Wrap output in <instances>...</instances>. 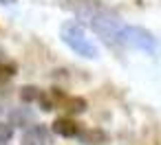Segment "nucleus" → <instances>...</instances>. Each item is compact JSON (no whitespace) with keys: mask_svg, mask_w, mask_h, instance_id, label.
Masks as SVG:
<instances>
[{"mask_svg":"<svg viewBox=\"0 0 161 145\" xmlns=\"http://www.w3.org/2000/svg\"><path fill=\"white\" fill-rule=\"evenodd\" d=\"M121 44L124 46H130V49H139V51H146V53H154L157 51V38L141 29V27H126L121 29Z\"/></svg>","mask_w":161,"mask_h":145,"instance_id":"3","label":"nucleus"},{"mask_svg":"<svg viewBox=\"0 0 161 145\" xmlns=\"http://www.w3.org/2000/svg\"><path fill=\"white\" fill-rule=\"evenodd\" d=\"M18 0H0V5H16Z\"/></svg>","mask_w":161,"mask_h":145,"instance_id":"10","label":"nucleus"},{"mask_svg":"<svg viewBox=\"0 0 161 145\" xmlns=\"http://www.w3.org/2000/svg\"><path fill=\"white\" fill-rule=\"evenodd\" d=\"M20 97H22L25 101H33V99H38V97H40V90H38V88H33V86H25V88H22V92H20Z\"/></svg>","mask_w":161,"mask_h":145,"instance_id":"6","label":"nucleus"},{"mask_svg":"<svg viewBox=\"0 0 161 145\" xmlns=\"http://www.w3.org/2000/svg\"><path fill=\"white\" fill-rule=\"evenodd\" d=\"M11 75H14L11 66H0V77H11Z\"/></svg>","mask_w":161,"mask_h":145,"instance_id":"9","label":"nucleus"},{"mask_svg":"<svg viewBox=\"0 0 161 145\" xmlns=\"http://www.w3.org/2000/svg\"><path fill=\"white\" fill-rule=\"evenodd\" d=\"M82 18L88 20L91 29L106 42V44H113V46H119L121 44V29H124V22L119 20L117 13H113L110 9L106 7H99V5H93L88 3V7L80 9Z\"/></svg>","mask_w":161,"mask_h":145,"instance_id":"1","label":"nucleus"},{"mask_svg":"<svg viewBox=\"0 0 161 145\" xmlns=\"http://www.w3.org/2000/svg\"><path fill=\"white\" fill-rule=\"evenodd\" d=\"M66 106H69L66 110H71V112H82L86 103H84L82 99H69V101H66Z\"/></svg>","mask_w":161,"mask_h":145,"instance_id":"8","label":"nucleus"},{"mask_svg":"<svg viewBox=\"0 0 161 145\" xmlns=\"http://www.w3.org/2000/svg\"><path fill=\"white\" fill-rule=\"evenodd\" d=\"M14 136V127L9 123H0V143H7Z\"/></svg>","mask_w":161,"mask_h":145,"instance_id":"7","label":"nucleus"},{"mask_svg":"<svg viewBox=\"0 0 161 145\" xmlns=\"http://www.w3.org/2000/svg\"><path fill=\"white\" fill-rule=\"evenodd\" d=\"M53 132L60 136H75L77 134V123L71 119H58L53 123Z\"/></svg>","mask_w":161,"mask_h":145,"instance_id":"5","label":"nucleus"},{"mask_svg":"<svg viewBox=\"0 0 161 145\" xmlns=\"http://www.w3.org/2000/svg\"><path fill=\"white\" fill-rule=\"evenodd\" d=\"M60 35H62V42H64L73 53H77V55H82V57H86V60L99 57V49H97V44L88 38V33H86V29L82 27V22H77V20H66V22L62 24V29H60Z\"/></svg>","mask_w":161,"mask_h":145,"instance_id":"2","label":"nucleus"},{"mask_svg":"<svg viewBox=\"0 0 161 145\" xmlns=\"http://www.w3.org/2000/svg\"><path fill=\"white\" fill-rule=\"evenodd\" d=\"M47 143V132L42 125H36L31 130H27L25 138H22V145H44Z\"/></svg>","mask_w":161,"mask_h":145,"instance_id":"4","label":"nucleus"}]
</instances>
